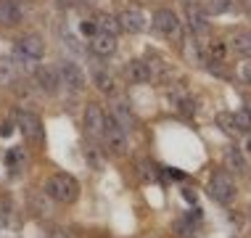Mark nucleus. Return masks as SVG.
Listing matches in <instances>:
<instances>
[{"mask_svg":"<svg viewBox=\"0 0 251 238\" xmlns=\"http://www.w3.org/2000/svg\"><path fill=\"white\" fill-rule=\"evenodd\" d=\"M26 161V151L24 148H8V154H5V164L8 167H19Z\"/></svg>","mask_w":251,"mask_h":238,"instance_id":"nucleus-28","label":"nucleus"},{"mask_svg":"<svg viewBox=\"0 0 251 238\" xmlns=\"http://www.w3.org/2000/svg\"><path fill=\"white\" fill-rule=\"evenodd\" d=\"M108 114H111L114 122H117L125 132H130V130L138 127V117H135V111L130 108V104H125V101H117V104L108 108Z\"/></svg>","mask_w":251,"mask_h":238,"instance_id":"nucleus-14","label":"nucleus"},{"mask_svg":"<svg viewBox=\"0 0 251 238\" xmlns=\"http://www.w3.org/2000/svg\"><path fill=\"white\" fill-rule=\"evenodd\" d=\"M53 204L56 201L40 188H32L29 193H26V209H29L35 217H50L53 214Z\"/></svg>","mask_w":251,"mask_h":238,"instance_id":"nucleus-9","label":"nucleus"},{"mask_svg":"<svg viewBox=\"0 0 251 238\" xmlns=\"http://www.w3.org/2000/svg\"><path fill=\"white\" fill-rule=\"evenodd\" d=\"M77 5H93V0H77Z\"/></svg>","mask_w":251,"mask_h":238,"instance_id":"nucleus-36","label":"nucleus"},{"mask_svg":"<svg viewBox=\"0 0 251 238\" xmlns=\"http://www.w3.org/2000/svg\"><path fill=\"white\" fill-rule=\"evenodd\" d=\"M227 164L233 167L238 175H246L249 172V164H246V159H243V154L238 151V148H230V151H227Z\"/></svg>","mask_w":251,"mask_h":238,"instance_id":"nucleus-24","label":"nucleus"},{"mask_svg":"<svg viewBox=\"0 0 251 238\" xmlns=\"http://www.w3.org/2000/svg\"><path fill=\"white\" fill-rule=\"evenodd\" d=\"M227 48L233 53H238L243 58H251V29H238L233 37H230Z\"/></svg>","mask_w":251,"mask_h":238,"instance_id":"nucleus-18","label":"nucleus"},{"mask_svg":"<svg viewBox=\"0 0 251 238\" xmlns=\"http://www.w3.org/2000/svg\"><path fill=\"white\" fill-rule=\"evenodd\" d=\"M151 24L161 37H167V40H177L180 37V16L172 8H167V5H161V8L153 11Z\"/></svg>","mask_w":251,"mask_h":238,"instance_id":"nucleus-5","label":"nucleus"},{"mask_svg":"<svg viewBox=\"0 0 251 238\" xmlns=\"http://www.w3.org/2000/svg\"><path fill=\"white\" fill-rule=\"evenodd\" d=\"M125 79L130 85H143V82H151V74H148V66H146V61H140V58H130L125 64Z\"/></svg>","mask_w":251,"mask_h":238,"instance_id":"nucleus-16","label":"nucleus"},{"mask_svg":"<svg viewBox=\"0 0 251 238\" xmlns=\"http://www.w3.org/2000/svg\"><path fill=\"white\" fill-rule=\"evenodd\" d=\"M24 22L22 0H0V26H19Z\"/></svg>","mask_w":251,"mask_h":238,"instance_id":"nucleus-13","label":"nucleus"},{"mask_svg":"<svg viewBox=\"0 0 251 238\" xmlns=\"http://www.w3.org/2000/svg\"><path fill=\"white\" fill-rule=\"evenodd\" d=\"M103 119H106V111L100 108L98 104H87L85 111H82V130L87 138H100L103 132Z\"/></svg>","mask_w":251,"mask_h":238,"instance_id":"nucleus-8","label":"nucleus"},{"mask_svg":"<svg viewBox=\"0 0 251 238\" xmlns=\"http://www.w3.org/2000/svg\"><path fill=\"white\" fill-rule=\"evenodd\" d=\"M19 79H22V74H19L16 64L11 58H0V87H13Z\"/></svg>","mask_w":251,"mask_h":238,"instance_id":"nucleus-19","label":"nucleus"},{"mask_svg":"<svg viewBox=\"0 0 251 238\" xmlns=\"http://www.w3.org/2000/svg\"><path fill=\"white\" fill-rule=\"evenodd\" d=\"M13 64H16V69H19V74H35V69H37V61L35 58H29V56H24L22 51H13Z\"/></svg>","mask_w":251,"mask_h":238,"instance_id":"nucleus-23","label":"nucleus"},{"mask_svg":"<svg viewBox=\"0 0 251 238\" xmlns=\"http://www.w3.org/2000/svg\"><path fill=\"white\" fill-rule=\"evenodd\" d=\"M93 85H96V90L100 95H117L119 93V82H117V77H114L108 69H96L93 72Z\"/></svg>","mask_w":251,"mask_h":238,"instance_id":"nucleus-17","label":"nucleus"},{"mask_svg":"<svg viewBox=\"0 0 251 238\" xmlns=\"http://www.w3.org/2000/svg\"><path fill=\"white\" fill-rule=\"evenodd\" d=\"M185 22L191 35H206L209 32V13L199 3H185Z\"/></svg>","mask_w":251,"mask_h":238,"instance_id":"nucleus-10","label":"nucleus"},{"mask_svg":"<svg viewBox=\"0 0 251 238\" xmlns=\"http://www.w3.org/2000/svg\"><path fill=\"white\" fill-rule=\"evenodd\" d=\"M246 151L251 154V135H249V140H246Z\"/></svg>","mask_w":251,"mask_h":238,"instance_id":"nucleus-37","label":"nucleus"},{"mask_svg":"<svg viewBox=\"0 0 251 238\" xmlns=\"http://www.w3.org/2000/svg\"><path fill=\"white\" fill-rule=\"evenodd\" d=\"M56 72H58L61 87H69L72 93L85 90V72H82V66H79V64L64 58V61H58V64H56Z\"/></svg>","mask_w":251,"mask_h":238,"instance_id":"nucleus-6","label":"nucleus"},{"mask_svg":"<svg viewBox=\"0 0 251 238\" xmlns=\"http://www.w3.org/2000/svg\"><path fill=\"white\" fill-rule=\"evenodd\" d=\"M235 5V0H206V5H203V11L217 16V13H227L230 8Z\"/></svg>","mask_w":251,"mask_h":238,"instance_id":"nucleus-27","label":"nucleus"},{"mask_svg":"<svg viewBox=\"0 0 251 238\" xmlns=\"http://www.w3.org/2000/svg\"><path fill=\"white\" fill-rule=\"evenodd\" d=\"M43 190L50 196L56 204H64V207H69V204H74L79 199V180L74 178V175L69 172H53L48 180H45Z\"/></svg>","mask_w":251,"mask_h":238,"instance_id":"nucleus-1","label":"nucleus"},{"mask_svg":"<svg viewBox=\"0 0 251 238\" xmlns=\"http://www.w3.org/2000/svg\"><path fill=\"white\" fill-rule=\"evenodd\" d=\"M225 53H227V45L222 43V40H214V43L209 45V56H212L214 61H222V58H225Z\"/></svg>","mask_w":251,"mask_h":238,"instance_id":"nucleus-29","label":"nucleus"},{"mask_svg":"<svg viewBox=\"0 0 251 238\" xmlns=\"http://www.w3.org/2000/svg\"><path fill=\"white\" fill-rule=\"evenodd\" d=\"M32 85H35V90L37 93H43V95H56L61 90V79H58V72H56V66H50V64H43V66H37L35 74H32Z\"/></svg>","mask_w":251,"mask_h":238,"instance_id":"nucleus-7","label":"nucleus"},{"mask_svg":"<svg viewBox=\"0 0 251 238\" xmlns=\"http://www.w3.org/2000/svg\"><path fill=\"white\" fill-rule=\"evenodd\" d=\"M16 127L22 132V138L32 146H43L45 143V127L43 119L35 111H16Z\"/></svg>","mask_w":251,"mask_h":238,"instance_id":"nucleus-3","label":"nucleus"},{"mask_svg":"<svg viewBox=\"0 0 251 238\" xmlns=\"http://www.w3.org/2000/svg\"><path fill=\"white\" fill-rule=\"evenodd\" d=\"M167 175H172L175 180H182V178H185V175H182V172H177V169H167Z\"/></svg>","mask_w":251,"mask_h":238,"instance_id":"nucleus-35","label":"nucleus"},{"mask_svg":"<svg viewBox=\"0 0 251 238\" xmlns=\"http://www.w3.org/2000/svg\"><path fill=\"white\" fill-rule=\"evenodd\" d=\"M182 3H193V0H182Z\"/></svg>","mask_w":251,"mask_h":238,"instance_id":"nucleus-39","label":"nucleus"},{"mask_svg":"<svg viewBox=\"0 0 251 238\" xmlns=\"http://www.w3.org/2000/svg\"><path fill=\"white\" fill-rule=\"evenodd\" d=\"M182 58L191 64H203V53H201V43L196 40V35H188L182 40Z\"/></svg>","mask_w":251,"mask_h":238,"instance_id":"nucleus-20","label":"nucleus"},{"mask_svg":"<svg viewBox=\"0 0 251 238\" xmlns=\"http://www.w3.org/2000/svg\"><path fill=\"white\" fill-rule=\"evenodd\" d=\"M119 24H122V29L130 32V35H140V32L148 29V19L140 8H125L119 13Z\"/></svg>","mask_w":251,"mask_h":238,"instance_id":"nucleus-12","label":"nucleus"},{"mask_svg":"<svg viewBox=\"0 0 251 238\" xmlns=\"http://www.w3.org/2000/svg\"><path fill=\"white\" fill-rule=\"evenodd\" d=\"M249 13H251V0H249Z\"/></svg>","mask_w":251,"mask_h":238,"instance_id":"nucleus-38","label":"nucleus"},{"mask_svg":"<svg viewBox=\"0 0 251 238\" xmlns=\"http://www.w3.org/2000/svg\"><path fill=\"white\" fill-rule=\"evenodd\" d=\"M56 5L61 11H69V8H77V0H56Z\"/></svg>","mask_w":251,"mask_h":238,"instance_id":"nucleus-32","label":"nucleus"},{"mask_svg":"<svg viewBox=\"0 0 251 238\" xmlns=\"http://www.w3.org/2000/svg\"><path fill=\"white\" fill-rule=\"evenodd\" d=\"M233 125H235V132H251V111L249 108H241V111L233 114Z\"/></svg>","mask_w":251,"mask_h":238,"instance_id":"nucleus-26","label":"nucleus"},{"mask_svg":"<svg viewBox=\"0 0 251 238\" xmlns=\"http://www.w3.org/2000/svg\"><path fill=\"white\" fill-rule=\"evenodd\" d=\"M100 140H103V148L114 156H125L127 148H130V140H127V132L114 122V117L106 111L103 119V132H100Z\"/></svg>","mask_w":251,"mask_h":238,"instance_id":"nucleus-2","label":"nucleus"},{"mask_svg":"<svg viewBox=\"0 0 251 238\" xmlns=\"http://www.w3.org/2000/svg\"><path fill=\"white\" fill-rule=\"evenodd\" d=\"M146 66H148V74H151V79H164L169 74V66L167 61L161 56H156V53H148L146 56Z\"/></svg>","mask_w":251,"mask_h":238,"instance_id":"nucleus-21","label":"nucleus"},{"mask_svg":"<svg viewBox=\"0 0 251 238\" xmlns=\"http://www.w3.org/2000/svg\"><path fill=\"white\" fill-rule=\"evenodd\" d=\"M11 132H13V125H11V122H3V125H0V135H3V138H8Z\"/></svg>","mask_w":251,"mask_h":238,"instance_id":"nucleus-34","label":"nucleus"},{"mask_svg":"<svg viewBox=\"0 0 251 238\" xmlns=\"http://www.w3.org/2000/svg\"><path fill=\"white\" fill-rule=\"evenodd\" d=\"M79 29H82V35H98V26H96V22H82L79 24Z\"/></svg>","mask_w":251,"mask_h":238,"instance_id":"nucleus-31","label":"nucleus"},{"mask_svg":"<svg viewBox=\"0 0 251 238\" xmlns=\"http://www.w3.org/2000/svg\"><path fill=\"white\" fill-rule=\"evenodd\" d=\"M241 77L246 79V82H251V61H246V64H241Z\"/></svg>","mask_w":251,"mask_h":238,"instance_id":"nucleus-33","label":"nucleus"},{"mask_svg":"<svg viewBox=\"0 0 251 238\" xmlns=\"http://www.w3.org/2000/svg\"><path fill=\"white\" fill-rule=\"evenodd\" d=\"M16 51H22L24 56L40 61L45 56V43H43V37H40L37 32H24V35L16 37Z\"/></svg>","mask_w":251,"mask_h":238,"instance_id":"nucleus-11","label":"nucleus"},{"mask_svg":"<svg viewBox=\"0 0 251 238\" xmlns=\"http://www.w3.org/2000/svg\"><path fill=\"white\" fill-rule=\"evenodd\" d=\"M117 37L114 35H106V32H98V35H93L90 37V53L93 56H98V58H108V56H114L117 53Z\"/></svg>","mask_w":251,"mask_h":238,"instance_id":"nucleus-15","label":"nucleus"},{"mask_svg":"<svg viewBox=\"0 0 251 238\" xmlns=\"http://www.w3.org/2000/svg\"><path fill=\"white\" fill-rule=\"evenodd\" d=\"M138 175L143 180H148V183L159 180V169H156V164H153V161H148V159H140L138 161Z\"/></svg>","mask_w":251,"mask_h":238,"instance_id":"nucleus-25","label":"nucleus"},{"mask_svg":"<svg viewBox=\"0 0 251 238\" xmlns=\"http://www.w3.org/2000/svg\"><path fill=\"white\" fill-rule=\"evenodd\" d=\"M98 32H106V35H114L117 37L122 32V24H119V16H111V13H98Z\"/></svg>","mask_w":251,"mask_h":238,"instance_id":"nucleus-22","label":"nucleus"},{"mask_svg":"<svg viewBox=\"0 0 251 238\" xmlns=\"http://www.w3.org/2000/svg\"><path fill=\"white\" fill-rule=\"evenodd\" d=\"M217 122H220V125H222V130H225V132H230V135L235 132V125H233V114H220V117H217Z\"/></svg>","mask_w":251,"mask_h":238,"instance_id":"nucleus-30","label":"nucleus"},{"mask_svg":"<svg viewBox=\"0 0 251 238\" xmlns=\"http://www.w3.org/2000/svg\"><path fill=\"white\" fill-rule=\"evenodd\" d=\"M209 196L222 204V207H227V204L235 201V196H238V188H235L233 178H230L227 172H214L212 178H209Z\"/></svg>","mask_w":251,"mask_h":238,"instance_id":"nucleus-4","label":"nucleus"}]
</instances>
